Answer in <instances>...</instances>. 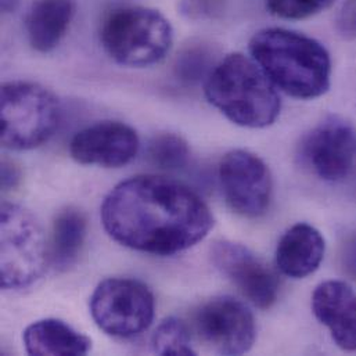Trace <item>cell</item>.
<instances>
[{
	"label": "cell",
	"instance_id": "cell-1",
	"mask_svg": "<svg viewBox=\"0 0 356 356\" xmlns=\"http://www.w3.org/2000/svg\"><path fill=\"white\" fill-rule=\"evenodd\" d=\"M102 222L124 247L174 255L202 241L213 226L204 200L187 186L140 175L117 184L102 205Z\"/></svg>",
	"mask_w": 356,
	"mask_h": 356
},
{
	"label": "cell",
	"instance_id": "cell-2",
	"mask_svg": "<svg viewBox=\"0 0 356 356\" xmlns=\"http://www.w3.org/2000/svg\"><path fill=\"white\" fill-rule=\"evenodd\" d=\"M252 60L286 95L311 100L330 88L332 58L316 39L284 28H265L250 40Z\"/></svg>",
	"mask_w": 356,
	"mask_h": 356
},
{
	"label": "cell",
	"instance_id": "cell-3",
	"mask_svg": "<svg viewBox=\"0 0 356 356\" xmlns=\"http://www.w3.org/2000/svg\"><path fill=\"white\" fill-rule=\"evenodd\" d=\"M204 90L216 110L243 128H268L280 114L276 86L252 58L241 53L222 58L207 78Z\"/></svg>",
	"mask_w": 356,
	"mask_h": 356
},
{
	"label": "cell",
	"instance_id": "cell-4",
	"mask_svg": "<svg viewBox=\"0 0 356 356\" xmlns=\"http://www.w3.org/2000/svg\"><path fill=\"white\" fill-rule=\"evenodd\" d=\"M100 40L121 65L149 67L167 57L174 44L171 22L157 10L131 6L113 10L103 21Z\"/></svg>",
	"mask_w": 356,
	"mask_h": 356
},
{
	"label": "cell",
	"instance_id": "cell-5",
	"mask_svg": "<svg viewBox=\"0 0 356 356\" xmlns=\"http://www.w3.org/2000/svg\"><path fill=\"white\" fill-rule=\"evenodd\" d=\"M1 145L14 152L46 143L61 118L58 99L44 86L14 81L1 86Z\"/></svg>",
	"mask_w": 356,
	"mask_h": 356
},
{
	"label": "cell",
	"instance_id": "cell-6",
	"mask_svg": "<svg viewBox=\"0 0 356 356\" xmlns=\"http://www.w3.org/2000/svg\"><path fill=\"white\" fill-rule=\"evenodd\" d=\"M51 262L50 245L35 216L18 204L1 205V287L22 290Z\"/></svg>",
	"mask_w": 356,
	"mask_h": 356
},
{
	"label": "cell",
	"instance_id": "cell-7",
	"mask_svg": "<svg viewBox=\"0 0 356 356\" xmlns=\"http://www.w3.org/2000/svg\"><path fill=\"white\" fill-rule=\"evenodd\" d=\"M156 301L139 280H103L90 297V314L100 330L118 339H132L147 330L154 319Z\"/></svg>",
	"mask_w": 356,
	"mask_h": 356
},
{
	"label": "cell",
	"instance_id": "cell-8",
	"mask_svg": "<svg viewBox=\"0 0 356 356\" xmlns=\"http://www.w3.org/2000/svg\"><path fill=\"white\" fill-rule=\"evenodd\" d=\"M194 332L205 346L220 355L248 353L257 337L251 311L232 297L212 298L193 316Z\"/></svg>",
	"mask_w": 356,
	"mask_h": 356
},
{
	"label": "cell",
	"instance_id": "cell-9",
	"mask_svg": "<svg viewBox=\"0 0 356 356\" xmlns=\"http://www.w3.org/2000/svg\"><path fill=\"white\" fill-rule=\"evenodd\" d=\"M219 181L227 205L245 218H259L270 207L273 181L268 165L247 150L229 152L219 164Z\"/></svg>",
	"mask_w": 356,
	"mask_h": 356
},
{
	"label": "cell",
	"instance_id": "cell-10",
	"mask_svg": "<svg viewBox=\"0 0 356 356\" xmlns=\"http://www.w3.org/2000/svg\"><path fill=\"white\" fill-rule=\"evenodd\" d=\"M300 156L318 178L344 180L355 165V127L339 115L327 117L304 136Z\"/></svg>",
	"mask_w": 356,
	"mask_h": 356
},
{
	"label": "cell",
	"instance_id": "cell-11",
	"mask_svg": "<svg viewBox=\"0 0 356 356\" xmlns=\"http://www.w3.org/2000/svg\"><path fill=\"white\" fill-rule=\"evenodd\" d=\"M212 262L237 290L257 308L269 309L279 298L280 283L276 273L250 248L233 241H218L212 248Z\"/></svg>",
	"mask_w": 356,
	"mask_h": 356
},
{
	"label": "cell",
	"instance_id": "cell-12",
	"mask_svg": "<svg viewBox=\"0 0 356 356\" xmlns=\"http://www.w3.org/2000/svg\"><path fill=\"white\" fill-rule=\"evenodd\" d=\"M139 146L134 128L118 121H103L79 131L70 143V154L82 165L120 168L136 157Z\"/></svg>",
	"mask_w": 356,
	"mask_h": 356
},
{
	"label": "cell",
	"instance_id": "cell-13",
	"mask_svg": "<svg viewBox=\"0 0 356 356\" xmlns=\"http://www.w3.org/2000/svg\"><path fill=\"white\" fill-rule=\"evenodd\" d=\"M312 312L339 348L356 353V293L351 286L340 280L321 283L312 294Z\"/></svg>",
	"mask_w": 356,
	"mask_h": 356
},
{
	"label": "cell",
	"instance_id": "cell-14",
	"mask_svg": "<svg viewBox=\"0 0 356 356\" xmlns=\"http://www.w3.org/2000/svg\"><path fill=\"white\" fill-rule=\"evenodd\" d=\"M326 252L322 233L308 223L291 226L279 240L276 264L280 272L291 279H305L315 273Z\"/></svg>",
	"mask_w": 356,
	"mask_h": 356
},
{
	"label": "cell",
	"instance_id": "cell-15",
	"mask_svg": "<svg viewBox=\"0 0 356 356\" xmlns=\"http://www.w3.org/2000/svg\"><path fill=\"white\" fill-rule=\"evenodd\" d=\"M75 14L74 0H35L25 18L29 44L49 53L65 36Z\"/></svg>",
	"mask_w": 356,
	"mask_h": 356
},
{
	"label": "cell",
	"instance_id": "cell-16",
	"mask_svg": "<svg viewBox=\"0 0 356 356\" xmlns=\"http://www.w3.org/2000/svg\"><path fill=\"white\" fill-rule=\"evenodd\" d=\"M29 355H86L92 341L58 319H43L29 325L22 336Z\"/></svg>",
	"mask_w": 356,
	"mask_h": 356
},
{
	"label": "cell",
	"instance_id": "cell-17",
	"mask_svg": "<svg viewBox=\"0 0 356 356\" xmlns=\"http://www.w3.org/2000/svg\"><path fill=\"white\" fill-rule=\"evenodd\" d=\"M86 240V218L78 208H65L53 222L50 257L60 270H67L79 258Z\"/></svg>",
	"mask_w": 356,
	"mask_h": 356
},
{
	"label": "cell",
	"instance_id": "cell-18",
	"mask_svg": "<svg viewBox=\"0 0 356 356\" xmlns=\"http://www.w3.org/2000/svg\"><path fill=\"white\" fill-rule=\"evenodd\" d=\"M188 157L187 142L175 134L157 135L147 146L149 161L160 170H180L187 164Z\"/></svg>",
	"mask_w": 356,
	"mask_h": 356
},
{
	"label": "cell",
	"instance_id": "cell-19",
	"mask_svg": "<svg viewBox=\"0 0 356 356\" xmlns=\"http://www.w3.org/2000/svg\"><path fill=\"white\" fill-rule=\"evenodd\" d=\"M213 50L207 44H193L181 51L177 60L175 72L180 82L197 85L207 81L215 67Z\"/></svg>",
	"mask_w": 356,
	"mask_h": 356
},
{
	"label": "cell",
	"instance_id": "cell-20",
	"mask_svg": "<svg viewBox=\"0 0 356 356\" xmlns=\"http://www.w3.org/2000/svg\"><path fill=\"white\" fill-rule=\"evenodd\" d=\"M152 348L159 355H195L188 329L177 318L160 323L152 337Z\"/></svg>",
	"mask_w": 356,
	"mask_h": 356
},
{
	"label": "cell",
	"instance_id": "cell-21",
	"mask_svg": "<svg viewBox=\"0 0 356 356\" xmlns=\"http://www.w3.org/2000/svg\"><path fill=\"white\" fill-rule=\"evenodd\" d=\"M336 0H266L270 14L283 19H305L334 4Z\"/></svg>",
	"mask_w": 356,
	"mask_h": 356
},
{
	"label": "cell",
	"instance_id": "cell-22",
	"mask_svg": "<svg viewBox=\"0 0 356 356\" xmlns=\"http://www.w3.org/2000/svg\"><path fill=\"white\" fill-rule=\"evenodd\" d=\"M336 26L339 33L346 39H356V0H344Z\"/></svg>",
	"mask_w": 356,
	"mask_h": 356
},
{
	"label": "cell",
	"instance_id": "cell-23",
	"mask_svg": "<svg viewBox=\"0 0 356 356\" xmlns=\"http://www.w3.org/2000/svg\"><path fill=\"white\" fill-rule=\"evenodd\" d=\"M341 268L343 272L356 280V230L346 240L341 250Z\"/></svg>",
	"mask_w": 356,
	"mask_h": 356
},
{
	"label": "cell",
	"instance_id": "cell-24",
	"mask_svg": "<svg viewBox=\"0 0 356 356\" xmlns=\"http://www.w3.org/2000/svg\"><path fill=\"white\" fill-rule=\"evenodd\" d=\"M19 180H21V172L18 167L11 161L4 160L1 163V187L4 190L14 188L17 187Z\"/></svg>",
	"mask_w": 356,
	"mask_h": 356
},
{
	"label": "cell",
	"instance_id": "cell-25",
	"mask_svg": "<svg viewBox=\"0 0 356 356\" xmlns=\"http://www.w3.org/2000/svg\"><path fill=\"white\" fill-rule=\"evenodd\" d=\"M193 13L200 15H213L219 11L220 0H191Z\"/></svg>",
	"mask_w": 356,
	"mask_h": 356
},
{
	"label": "cell",
	"instance_id": "cell-26",
	"mask_svg": "<svg viewBox=\"0 0 356 356\" xmlns=\"http://www.w3.org/2000/svg\"><path fill=\"white\" fill-rule=\"evenodd\" d=\"M19 0H1V10L4 13H10L13 10H15V7L18 6Z\"/></svg>",
	"mask_w": 356,
	"mask_h": 356
}]
</instances>
